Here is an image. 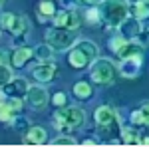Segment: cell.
I'll list each match as a JSON object with an SVG mask.
<instances>
[{
	"instance_id": "obj_28",
	"label": "cell",
	"mask_w": 149,
	"mask_h": 147,
	"mask_svg": "<svg viewBox=\"0 0 149 147\" xmlns=\"http://www.w3.org/2000/svg\"><path fill=\"white\" fill-rule=\"evenodd\" d=\"M52 145H76V139L74 137H58L52 141Z\"/></svg>"
},
{
	"instance_id": "obj_29",
	"label": "cell",
	"mask_w": 149,
	"mask_h": 147,
	"mask_svg": "<svg viewBox=\"0 0 149 147\" xmlns=\"http://www.w3.org/2000/svg\"><path fill=\"white\" fill-rule=\"evenodd\" d=\"M8 103L14 107V111H20V109H22V100H20V98H10Z\"/></svg>"
},
{
	"instance_id": "obj_24",
	"label": "cell",
	"mask_w": 149,
	"mask_h": 147,
	"mask_svg": "<svg viewBox=\"0 0 149 147\" xmlns=\"http://www.w3.org/2000/svg\"><path fill=\"white\" fill-rule=\"evenodd\" d=\"M12 78H14V76H12L10 66H8V64H2V74H0V84H2V88H4Z\"/></svg>"
},
{
	"instance_id": "obj_33",
	"label": "cell",
	"mask_w": 149,
	"mask_h": 147,
	"mask_svg": "<svg viewBox=\"0 0 149 147\" xmlns=\"http://www.w3.org/2000/svg\"><path fill=\"white\" fill-rule=\"evenodd\" d=\"M135 2H149V0H135Z\"/></svg>"
},
{
	"instance_id": "obj_12",
	"label": "cell",
	"mask_w": 149,
	"mask_h": 147,
	"mask_svg": "<svg viewBox=\"0 0 149 147\" xmlns=\"http://www.w3.org/2000/svg\"><path fill=\"white\" fill-rule=\"evenodd\" d=\"M115 54L121 60H125V58H137V56H143V46L133 42V40H125V44L121 46Z\"/></svg>"
},
{
	"instance_id": "obj_21",
	"label": "cell",
	"mask_w": 149,
	"mask_h": 147,
	"mask_svg": "<svg viewBox=\"0 0 149 147\" xmlns=\"http://www.w3.org/2000/svg\"><path fill=\"white\" fill-rule=\"evenodd\" d=\"M78 46H80L81 50L90 56V60H92V62L100 58V48L93 44V42H90V40H81V42H78Z\"/></svg>"
},
{
	"instance_id": "obj_18",
	"label": "cell",
	"mask_w": 149,
	"mask_h": 147,
	"mask_svg": "<svg viewBox=\"0 0 149 147\" xmlns=\"http://www.w3.org/2000/svg\"><path fill=\"white\" fill-rule=\"evenodd\" d=\"M52 56H54V48L48 44V42L34 48V58H38L40 62H48V60H52Z\"/></svg>"
},
{
	"instance_id": "obj_20",
	"label": "cell",
	"mask_w": 149,
	"mask_h": 147,
	"mask_svg": "<svg viewBox=\"0 0 149 147\" xmlns=\"http://www.w3.org/2000/svg\"><path fill=\"white\" fill-rule=\"evenodd\" d=\"M0 119L2 121H10L14 119V107H12L8 100H6V93L2 91V105H0Z\"/></svg>"
},
{
	"instance_id": "obj_32",
	"label": "cell",
	"mask_w": 149,
	"mask_h": 147,
	"mask_svg": "<svg viewBox=\"0 0 149 147\" xmlns=\"http://www.w3.org/2000/svg\"><path fill=\"white\" fill-rule=\"evenodd\" d=\"M81 2H86V4H102L103 0H81Z\"/></svg>"
},
{
	"instance_id": "obj_10",
	"label": "cell",
	"mask_w": 149,
	"mask_h": 147,
	"mask_svg": "<svg viewBox=\"0 0 149 147\" xmlns=\"http://www.w3.org/2000/svg\"><path fill=\"white\" fill-rule=\"evenodd\" d=\"M139 70H141V56L125 58V60H121V64H119V74L125 76V78H135L139 74Z\"/></svg>"
},
{
	"instance_id": "obj_14",
	"label": "cell",
	"mask_w": 149,
	"mask_h": 147,
	"mask_svg": "<svg viewBox=\"0 0 149 147\" xmlns=\"http://www.w3.org/2000/svg\"><path fill=\"white\" fill-rule=\"evenodd\" d=\"M95 121H97V125H109L117 121V117H115V111L109 105H102V107L95 109Z\"/></svg>"
},
{
	"instance_id": "obj_17",
	"label": "cell",
	"mask_w": 149,
	"mask_h": 147,
	"mask_svg": "<svg viewBox=\"0 0 149 147\" xmlns=\"http://www.w3.org/2000/svg\"><path fill=\"white\" fill-rule=\"evenodd\" d=\"M72 93H74L78 100H90L92 93H93V88L88 82H78V84L72 88Z\"/></svg>"
},
{
	"instance_id": "obj_15",
	"label": "cell",
	"mask_w": 149,
	"mask_h": 147,
	"mask_svg": "<svg viewBox=\"0 0 149 147\" xmlns=\"http://www.w3.org/2000/svg\"><path fill=\"white\" fill-rule=\"evenodd\" d=\"M32 56H34V50H30V48H18L14 52V56L10 58V66L12 68H24V64Z\"/></svg>"
},
{
	"instance_id": "obj_23",
	"label": "cell",
	"mask_w": 149,
	"mask_h": 147,
	"mask_svg": "<svg viewBox=\"0 0 149 147\" xmlns=\"http://www.w3.org/2000/svg\"><path fill=\"white\" fill-rule=\"evenodd\" d=\"M121 141L123 143H141V137L133 129H121Z\"/></svg>"
},
{
	"instance_id": "obj_1",
	"label": "cell",
	"mask_w": 149,
	"mask_h": 147,
	"mask_svg": "<svg viewBox=\"0 0 149 147\" xmlns=\"http://www.w3.org/2000/svg\"><path fill=\"white\" fill-rule=\"evenodd\" d=\"M100 10H102V18L109 26H121V24L127 20L129 12H131V6L127 0H103L100 4Z\"/></svg>"
},
{
	"instance_id": "obj_11",
	"label": "cell",
	"mask_w": 149,
	"mask_h": 147,
	"mask_svg": "<svg viewBox=\"0 0 149 147\" xmlns=\"http://www.w3.org/2000/svg\"><path fill=\"white\" fill-rule=\"evenodd\" d=\"M68 62H70V66L72 68H78V70H81V68H86L92 60H90V56L81 50L80 46L76 44L74 48H72V52H70V56H68Z\"/></svg>"
},
{
	"instance_id": "obj_13",
	"label": "cell",
	"mask_w": 149,
	"mask_h": 147,
	"mask_svg": "<svg viewBox=\"0 0 149 147\" xmlns=\"http://www.w3.org/2000/svg\"><path fill=\"white\" fill-rule=\"evenodd\" d=\"M24 141L30 143V145H42V143H46V129L44 127H38V125L28 127Z\"/></svg>"
},
{
	"instance_id": "obj_31",
	"label": "cell",
	"mask_w": 149,
	"mask_h": 147,
	"mask_svg": "<svg viewBox=\"0 0 149 147\" xmlns=\"http://www.w3.org/2000/svg\"><path fill=\"white\" fill-rule=\"evenodd\" d=\"M14 127H16V129H26V127H28V121H26L24 117H18V119H14Z\"/></svg>"
},
{
	"instance_id": "obj_19",
	"label": "cell",
	"mask_w": 149,
	"mask_h": 147,
	"mask_svg": "<svg viewBox=\"0 0 149 147\" xmlns=\"http://www.w3.org/2000/svg\"><path fill=\"white\" fill-rule=\"evenodd\" d=\"M131 12L137 20H147L149 18V2H133Z\"/></svg>"
},
{
	"instance_id": "obj_26",
	"label": "cell",
	"mask_w": 149,
	"mask_h": 147,
	"mask_svg": "<svg viewBox=\"0 0 149 147\" xmlns=\"http://www.w3.org/2000/svg\"><path fill=\"white\" fill-rule=\"evenodd\" d=\"M100 18H102V10H100V8H90V10H88V20L92 24H97Z\"/></svg>"
},
{
	"instance_id": "obj_3",
	"label": "cell",
	"mask_w": 149,
	"mask_h": 147,
	"mask_svg": "<svg viewBox=\"0 0 149 147\" xmlns=\"http://www.w3.org/2000/svg\"><path fill=\"white\" fill-rule=\"evenodd\" d=\"M46 42L54 50H68L78 42V30H70V28H62V26H54L46 30Z\"/></svg>"
},
{
	"instance_id": "obj_22",
	"label": "cell",
	"mask_w": 149,
	"mask_h": 147,
	"mask_svg": "<svg viewBox=\"0 0 149 147\" xmlns=\"http://www.w3.org/2000/svg\"><path fill=\"white\" fill-rule=\"evenodd\" d=\"M38 12L42 18H50V16H56V6L52 0H42L40 6H38Z\"/></svg>"
},
{
	"instance_id": "obj_27",
	"label": "cell",
	"mask_w": 149,
	"mask_h": 147,
	"mask_svg": "<svg viewBox=\"0 0 149 147\" xmlns=\"http://www.w3.org/2000/svg\"><path fill=\"white\" fill-rule=\"evenodd\" d=\"M131 123L133 125H145V119H143L141 109H135V111L131 113Z\"/></svg>"
},
{
	"instance_id": "obj_9",
	"label": "cell",
	"mask_w": 149,
	"mask_h": 147,
	"mask_svg": "<svg viewBox=\"0 0 149 147\" xmlns=\"http://www.w3.org/2000/svg\"><path fill=\"white\" fill-rule=\"evenodd\" d=\"M56 76V66H54V62L52 60H48V62H40L38 66L34 68V78L38 82H42V84H46L50 79H54Z\"/></svg>"
},
{
	"instance_id": "obj_30",
	"label": "cell",
	"mask_w": 149,
	"mask_h": 147,
	"mask_svg": "<svg viewBox=\"0 0 149 147\" xmlns=\"http://www.w3.org/2000/svg\"><path fill=\"white\" fill-rule=\"evenodd\" d=\"M141 113H143V119H145V125H149V102H145L141 105Z\"/></svg>"
},
{
	"instance_id": "obj_7",
	"label": "cell",
	"mask_w": 149,
	"mask_h": 147,
	"mask_svg": "<svg viewBox=\"0 0 149 147\" xmlns=\"http://www.w3.org/2000/svg\"><path fill=\"white\" fill-rule=\"evenodd\" d=\"M80 20H81V18H80V14H78V10H72V8L58 12L56 16H54V24H56V26L70 28V30H78Z\"/></svg>"
},
{
	"instance_id": "obj_5",
	"label": "cell",
	"mask_w": 149,
	"mask_h": 147,
	"mask_svg": "<svg viewBox=\"0 0 149 147\" xmlns=\"http://www.w3.org/2000/svg\"><path fill=\"white\" fill-rule=\"evenodd\" d=\"M48 100H50V91L42 86H30V90L26 93V102L30 103V107H34L38 111L48 105Z\"/></svg>"
},
{
	"instance_id": "obj_4",
	"label": "cell",
	"mask_w": 149,
	"mask_h": 147,
	"mask_svg": "<svg viewBox=\"0 0 149 147\" xmlns=\"http://www.w3.org/2000/svg\"><path fill=\"white\" fill-rule=\"evenodd\" d=\"M117 72H119V70L115 68V64L111 62V60H105V58L93 60L92 68H90L92 79L95 82V84H109V82H113Z\"/></svg>"
},
{
	"instance_id": "obj_2",
	"label": "cell",
	"mask_w": 149,
	"mask_h": 147,
	"mask_svg": "<svg viewBox=\"0 0 149 147\" xmlns=\"http://www.w3.org/2000/svg\"><path fill=\"white\" fill-rule=\"evenodd\" d=\"M84 119H86V113H84L81 107L64 105L54 113V121L62 131H70V129H76V127L84 125Z\"/></svg>"
},
{
	"instance_id": "obj_25",
	"label": "cell",
	"mask_w": 149,
	"mask_h": 147,
	"mask_svg": "<svg viewBox=\"0 0 149 147\" xmlns=\"http://www.w3.org/2000/svg\"><path fill=\"white\" fill-rule=\"evenodd\" d=\"M52 103L58 105V107H64V105H66V93H64V91H56V93L52 95Z\"/></svg>"
},
{
	"instance_id": "obj_8",
	"label": "cell",
	"mask_w": 149,
	"mask_h": 147,
	"mask_svg": "<svg viewBox=\"0 0 149 147\" xmlns=\"http://www.w3.org/2000/svg\"><path fill=\"white\" fill-rule=\"evenodd\" d=\"M28 90H30V86H28V82L24 78H12L4 88H2V91L8 95L10 93L12 98H26V93H28Z\"/></svg>"
},
{
	"instance_id": "obj_6",
	"label": "cell",
	"mask_w": 149,
	"mask_h": 147,
	"mask_svg": "<svg viewBox=\"0 0 149 147\" xmlns=\"http://www.w3.org/2000/svg\"><path fill=\"white\" fill-rule=\"evenodd\" d=\"M2 26L4 30H8L12 36H22L26 32V18L16 16V14H2Z\"/></svg>"
},
{
	"instance_id": "obj_16",
	"label": "cell",
	"mask_w": 149,
	"mask_h": 147,
	"mask_svg": "<svg viewBox=\"0 0 149 147\" xmlns=\"http://www.w3.org/2000/svg\"><path fill=\"white\" fill-rule=\"evenodd\" d=\"M119 28H121V32H123V36H125L127 40H131L135 36H141V24H139L137 18L135 20H125Z\"/></svg>"
}]
</instances>
